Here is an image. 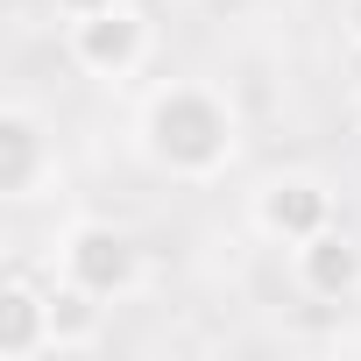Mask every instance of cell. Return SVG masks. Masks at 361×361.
Here are the masks:
<instances>
[{
	"mask_svg": "<svg viewBox=\"0 0 361 361\" xmlns=\"http://www.w3.org/2000/svg\"><path fill=\"white\" fill-rule=\"evenodd\" d=\"M248 227L262 241H276V248H305L312 234L340 227V192L319 170H269L248 192Z\"/></svg>",
	"mask_w": 361,
	"mask_h": 361,
	"instance_id": "4",
	"label": "cell"
},
{
	"mask_svg": "<svg viewBox=\"0 0 361 361\" xmlns=\"http://www.w3.org/2000/svg\"><path fill=\"white\" fill-rule=\"evenodd\" d=\"M135 142L177 185H213L241 156V114L206 78H163L135 114Z\"/></svg>",
	"mask_w": 361,
	"mask_h": 361,
	"instance_id": "1",
	"label": "cell"
},
{
	"mask_svg": "<svg viewBox=\"0 0 361 361\" xmlns=\"http://www.w3.org/2000/svg\"><path fill=\"white\" fill-rule=\"evenodd\" d=\"M290 283H298L312 305H354V298H361V241H354L347 227L312 234L305 248H290Z\"/></svg>",
	"mask_w": 361,
	"mask_h": 361,
	"instance_id": "7",
	"label": "cell"
},
{
	"mask_svg": "<svg viewBox=\"0 0 361 361\" xmlns=\"http://www.w3.org/2000/svg\"><path fill=\"white\" fill-rule=\"evenodd\" d=\"M64 57H71V71H85L99 85H128L156 57V22H149L142 0H114L99 15L64 22Z\"/></svg>",
	"mask_w": 361,
	"mask_h": 361,
	"instance_id": "3",
	"label": "cell"
},
{
	"mask_svg": "<svg viewBox=\"0 0 361 361\" xmlns=\"http://www.w3.org/2000/svg\"><path fill=\"white\" fill-rule=\"evenodd\" d=\"M99 8H114V0H50L57 22H78V15H99Z\"/></svg>",
	"mask_w": 361,
	"mask_h": 361,
	"instance_id": "8",
	"label": "cell"
},
{
	"mask_svg": "<svg viewBox=\"0 0 361 361\" xmlns=\"http://www.w3.org/2000/svg\"><path fill=\"white\" fill-rule=\"evenodd\" d=\"M50 354H57V283L15 269L0 290V361H50Z\"/></svg>",
	"mask_w": 361,
	"mask_h": 361,
	"instance_id": "6",
	"label": "cell"
},
{
	"mask_svg": "<svg viewBox=\"0 0 361 361\" xmlns=\"http://www.w3.org/2000/svg\"><path fill=\"white\" fill-rule=\"evenodd\" d=\"M340 36L361 50V0H340Z\"/></svg>",
	"mask_w": 361,
	"mask_h": 361,
	"instance_id": "9",
	"label": "cell"
},
{
	"mask_svg": "<svg viewBox=\"0 0 361 361\" xmlns=\"http://www.w3.org/2000/svg\"><path fill=\"white\" fill-rule=\"evenodd\" d=\"M57 177H64V163H57L50 121H43L36 106L8 99V106H0V199L29 206V199L57 192Z\"/></svg>",
	"mask_w": 361,
	"mask_h": 361,
	"instance_id": "5",
	"label": "cell"
},
{
	"mask_svg": "<svg viewBox=\"0 0 361 361\" xmlns=\"http://www.w3.org/2000/svg\"><path fill=\"white\" fill-rule=\"evenodd\" d=\"M57 283H71V290L99 298V305H128L149 283V255L114 220H71L57 234Z\"/></svg>",
	"mask_w": 361,
	"mask_h": 361,
	"instance_id": "2",
	"label": "cell"
}]
</instances>
